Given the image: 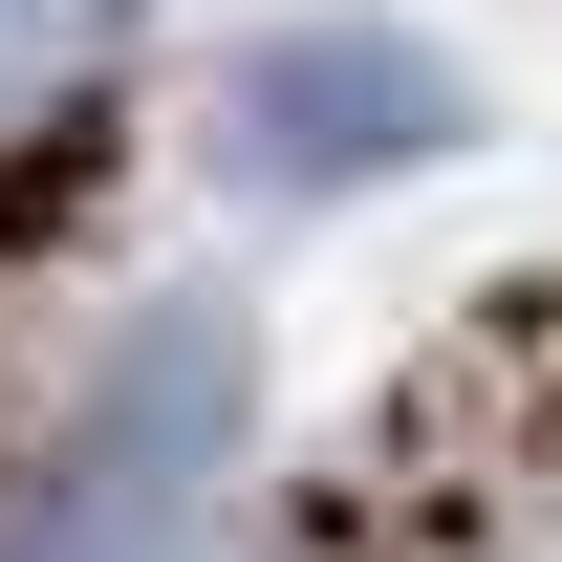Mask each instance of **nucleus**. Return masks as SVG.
Instances as JSON below:
<instances>
[{"label":"nucleus","instance_id":"1","mask_svg":"<svg viewBox=\"0 0 562 562\" xmlns=\"http://www.w3.org/2000/svg\"><path fill=\"white\" fill-rule=\"evenodd\" d=\"M216 454H238V325L173 303V325H131V368L87 390L66 476L0 519V562H151V541H173V497H195Z\"/></svg>","mask_w":562,"mask_h":562},{"label":"nucleus","instance_id":"2","mask_svg":"<svg viewBox=\"0 0 562 562\" xmlns=\"http://www.w3.org/2000/svg\"><path fill=\"white\" fill-rule=\"evenodd\" d=\"M454 131H476V87L432 66L412 22H281V44H238V87H216V151H238L260 195H368V173H432Z\"/></svg>","mask_w":562,"mask_h":562},{"label":"nucleus","instance_id":"3","mask_svg":"<svg viewBox=\"0 0 562 562\" xmlns=\"http://www.w3.org/2000/svg\"><path fill=\"white\" fill-rule=\"evenodd\" d=\"M109 44H131V0H0V131H44Z\"/></svg>","mask_w":562,"mask_h":562}]
</instances>
